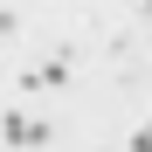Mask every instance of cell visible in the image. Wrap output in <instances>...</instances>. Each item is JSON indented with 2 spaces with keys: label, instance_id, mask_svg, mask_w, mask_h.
Instances as JSON below:
<instances>
[{
  "label": "cell",
  "instance_id": "1",
  "mask_svg": "<svg viewBox=\"0 0 152 152\" xmlns=\"http://www.w3.org/2000/svg\"><path fill=\"white\" fill-rule=\"evenodd\" d=\"M7 145H48V124H35V118H7Z\"/></svg>",
  "mask_w": 152,
  "mask_h": 152
},
{
  "label": "cell",
  "instance_id": "3",
  "mask_svg": "<svg viewBox=\"0 0 152 152\" xmlns=\"http://www.w3.org/2000/svg\"><path fill=\"white\" fill-rule=\"evenodd\" d=\"M132 152H152V124H145V132H138V138H132Z\"/></svg>",
  "mask_w": 152,
  "mask_h": 152
},
{
  "label": "cell",
  "instance_id": "2",
  "mask_svg": "<svg viewBox=\"0 0 152 152\" xmlns=\"http://www.w3.org/2000/svg\"><path fill=\"white\" fill-rule=\"evenodd\" d=\"M28 83H35V90H56V83H69V69H62V62H42Z\"/></svg>",
  "mask_w": 152,
  "mask_h": 152
}]
</instances>
